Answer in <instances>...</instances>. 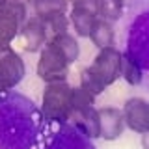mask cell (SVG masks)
I'll list each match as a JSON object with an SVG mask.
<instances>
[{"label": "cell", "mask_w": 149, "mask_h": 149, "mask_svg": "<svg viewBox=\"0 0 149 149\" xmlns=\"http://www.w3.org/2000/svg\"><path fill=\"white\" fill-rule=\"evenodd\" d=\"M26 74V65L22 62L21 54L9 47L0 52V86L2 90H13L21 84Z\"/></svg>", "instance_id": "8"}, {"label": "cell", "mask_w": 149, "mask_h": 149, "mask_svg": "<svg viewBox=\"0 0 149 149\" xmlns=\"http://www.w3.org/2000/svg\"><path fill=\"white\" fill-rule=\"evenodd\" d=\"M121 63L123 52L116 47L101 49L91 65L80 71V88L90 91L91 95H101L108 86L121 78Z\"/></svg>", "instance_id": "2"}, {"label": "cell", "mask_w": 149, "mask_h": 149, "mask_svg": "<svg viewBox=\"0 0 149 149\" xmlns=\"http://www.w3.org/2000/svg\"><path fill=\"white\" fill-rule=\"evenodd\" d=\"M0 52H2V50H0Z\"/></svg>", "instance_id": "24"}, {"label": "cell", "mask_w": 149, "mask_h": 149, "mask_svg": "<svg viewBox=\"0 0 149 149\" xmlns=\"http://www.w3.org/2000/svg\"><path fill=\"white\" fill-rule=\"evenodd\" d=\"M32 11L36 17H49L54 13H67L69 0H30Z\"/></svg>", "instance_id": "15"}, {"label": "cell", "mask_w": 149, "mask_h": 149, "mask_svg": "<svg viewBox=\"0 0 149 149\" xmlns=\"http://www.w3.org/2000/svg\"><path fill=\"white\" fill-rule=\"evenodd\" d=\"M8 2H9V0H0V9H2L4 6H6V4H8Z\"/></svg>", "instance_id": "22"}, {"label": "cell", "mask_w": 149, "mask_h": 149, "mask_svg": "<svg viewBox=\"0 0 149 149\" xmlns=\"http://www.w3.org/2000/svg\"><path fill=\"white\" fill-rule=\"evenodd\" d=\"M0 91H4V90H2V86H0Z\"/></svg>", "instance_id": "23"}, {"label": "cell", "mask_w": 149, "mask_h": 149, "mask_svg": "<svg viewBox=\"0 0 149 149\" xmlns=\"http://www.w3.org/2000/svg\"><path fill=\"white\" fill-rule=\"evenodd\" d=\"M32 149H97L93 140L71 121H45Z\"/></svg>", "instance_id": "3"}, {"label": "cell", "mask_w": 149, "mask_h": 149, "mask_svg": "<svg viewBox=\"0 0 149 149\" xmlns=\"http://www.w3.org/2000/svg\"><path fill=\"white\" fill-rule=\"evenodd\" d=\"M28 19V6L22 0H9L0 9V50L11 47L13 39L21 34V28Z\"/></svg>", "instance_id": "6"}, {"label": "cell", "mask_w": 149, "mask_h": 149, "mask_svg": "<svg viewBox=\"0 0 149 149\" xmlns=\"http://www.w3.org/2000/svg\"><path fill=\"white\" fill-rule=\"evenodd\" d=\"M45 121L30 97L15 90L0 91V149H32Z\"/></svg>", "instance_id": "1"}, {"label": "cell", "mask_w": 149, "mask_h": 149, "mask_svg": "<svg viewBox=\"0 0 149 149\" xmlns=\"http://www.w3.org/2000/svg\"><path fill=\"white\" fill-rule=\"evenodd\" d=\"M69 62L67 54L62 50L56 41H47L45 47L39 50V60H37V77L43 82L50 84V82H65L69 77Z\"/></svg>", "instance_id": "4"}, {"label": "cell", "mask_w": 149, "mask_h": 149, "mask_svg": "<svg viewBox=\"0 0 149 149\" xmlns=\"http://www.w3.org/2000/svg\"><path fill=\"white\" fill-rule=\"evenodd\" d=\"M125 54L132 58L142 69H149V11L140 13L130 22Z\"/></svg>", "instance_id": "7"}, {"label": "cell", "mask_w": 149, "mask_h": 149, "mask_svg": "<svg viewBox=\"0 0 149 149\" xmlns=\"http://www.w3.org/2000/svg\"><path fill=\"white\" fill-rule=\"evenodd\" d=\"M21 39H22V49L26 52H39L49 41L43 19L36 15L28 17L21 28Z\"/></svg>", "instance_id": "10"}, {"label": "cell", "mask_w": 149, "mask_h": 149, "mask_svg": "<svg viewBox=\"0 0 149 149\" xmlns=\"http://www.w3.org/2000/svg\"><path fill=\"white\" fill-rule=\"evenodd\" d=\"M73 8H82V9H90V11L97 13L99 9V0H69Z\"/></svg>", "instance_id": "20"}, {"label": "cell", "mask_w": 149, "mask_h": 149, "mask_svg": "<svg viewBox=\"0 0 149 149\" xmlns=\"http://www.w3.org/2000/svg\"><path fill=\"white\" fill-rule=\"evenodd\" d=\"M142 149H149V129L146 130V132H142Z\"/></svg>", "instance_id": "21"}, {"label": "cell", "mask_w": 149, "mask_h": 149, "mask_svg": "<svg viewBox=\"0 0 149 149\" xmlns=\"http://www.w3.org/2000/svg\"><path fill=\"white\" fill-rule=\"evenodd\" d=\"M99 118H101V138L106 142L118 140L125 130V118L123 112L116 106H102L99 108Z\"/></svg>", "instance_id": "11"}, {"label": "cell", "mask_w": 149, "mask_h": 149, "mask_svg": "<svg viewBox=\"0 0 149 149\" xmlns=\"http://www.w3.org/2000/svg\"><path fill=\"white\" fill-rule=\"evenodd\" d=\"M121 112H123V118H125V125L130 130L142 134L149 129V101H146L143 97L127 99Z\"/></svg>", "instance_id": "9"}, {"label": "cell", "mask_w": 149, "mask_h": 149, "mask_svg": "<svg viewBox=\"0 0 149 149\" xmlns=\"http://www.w3.org/2000/svg\"><path fill=\"white\" fill-rule=\"evenodd\" d=\"M99 15L90 11V9H82V8H73L69 13V21L74 30V34L78 37H90L93 26H95Z\"/></svg>", "instance_id": "13"}, {"label": "cell", "mask_w": 149, "mask_h": 149, "mask_svg": "<svg viewBox=\"0 0 149 149\" xmlns=\"http://www.w3.org/2000/svg\"><path fill=\"white\" fill-rule=\"evenodd\" d=\"M52 41H56V43L62 47V50L67 54V58H69V62H71V63H74L78 60V56H80V45H78V41L74 39L69 32H65V34H62V36L52 37Z\"/></svg>", "instance_id": "19"}, {"label": "cell", "mask_w": 149, "mask_h": 149, "mask_svg": "<svg viewBox=\"0 0 149 149\" xmlns=\"http://www.w3.org/2000/svg\"><path fill=\"white\" fill-rule=\"evenodd\" d=\"M123 6H125V0H99L97 15H99V19L116 22L123 17Z\"/></svg>", "instance_id": "18"}, {"label": "cell", "mask_w": 149, "mask_h": 149, "mask_svg": "<svg viewBox=\"0 0 149 149\" xmlns=\"http://www.w3.org/2000/svg\"><path fill=\"white\" fill-rule=\"evenodd\" d=\"M43 22H45V30H47L49 39L69 32V26H71V21H69L67 13H54V15L43 17Z\"/></svg>", "instance_id": "16"}, {"label": "cell", "mask_w": 149, "mask_h": 149, "mask_svg": "<svg viewBox=\"0 0 149 149\" xmlns=\"http://www.w3.org/2000/svg\"><path fill=\"white\" fill-rule=\"evenodd\" d=\"M121 78L130 86H140L143 80V69L125 52H123V63H121Z\"/></svg>", "instance_id": "17"}, {"label": "cell", "mask_w": 149, "mask_h": 149, "mask_svg": "<svg viewBox=\"0 0 149 149\" xmlns=\"http://www.w3.org/2000/svg\"><path fill=\"white\" fill-rule=\"evenodd\" d=\"M71 123H74L78 129H82L91 140L101 138V118H99V108H95L93 104L82 106V108H74L69 114Z\"/></svg>", "instance_id": "12"}, {"label": "cell", "mask_w": 149, "mask_h": 149, "mask_svg": "<svg viewBox=\"0 0 149 149\" xmlns=\"http://www.w3.org/2000/svg\"><path fill=\"white\" fill-rule=\"evenodd\" d=\"M73 86L65 82H50L43 90L41 112L47 121H67L71 114Z\"/></svg>", "instance_id": "5"}, {"label": "cell", "mask_w": 149, "mask_h": 149, "mask_svg": "<svg viewBox=\"0 0 149 149\" xmlns=\"http://www.w3.org/2000/svg\"><path fill=\"white\" fill-rule=\"evenodd\" d=\"M90 39L99 50L106 49V47H114V43H116L114 24L110 21H104V19H97L95 26H93V30L90 34Z\"/></svg>", "instance_id": "14"}]
</instances>
